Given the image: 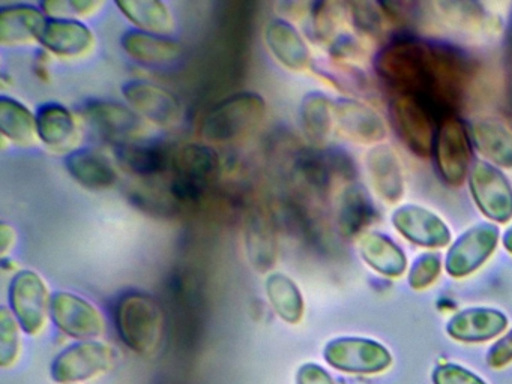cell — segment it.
<instances>
[{"label": "cell", "instance_id": "obj_1", "mask_svg": "<svg viewBox=\"0 0 512 384\" xmlns=\"http://www.w3.org/2000/svg\"><path fill=\"white\" fill-rule=\"evenodd\" d=\"M374 66L397 95L413 96L440 119L460 110L472 84L473 68L463 53L418 38L395 39Z\"/></svg>", "mask_w": 512, "mask_h": 384}, {"label": "cell", "instance_id": "obj_2", "mask_svg": "<svg viewBox=\"0 0 512 384\" xmlns=\"http://www.w3.org/2000/svg\"><path fill=\"white\" fill-rule=\"evenodd\" d=\"M116 327L122 341L139 354L157 350L163 338L164 318L160 305L149 294L130 291L119 299Z\"/></svg>", "mask_w": 512, "mask_h": 384}, {"label": "cell", "instance_id": "obj_3", "mask_svg": "<svg viewBox=\"0 0 512 384\" xmlns=\"http://www.w3.org/2000/svg\"><path fill=\"white\" fill-rule=\"evenodd\" d=\"M266 101L256 92H239L221 99L202 123L203 137L229 143L253 132L265 119Z\"/></svg>", "mask_w": 512, "mask_h": 384}, {"label": "cell", "instance_id": "obj_4", "mask_svg": "<svg viewBox=\"0 0 512 384\" xmlns=\"http://www.w3.org/2000/svg\"><path fill=\"white\" fill-rule=\"evenodd\" d=\"M217 150L208 144L188 143L176 150L172 165L170 192L182 203H193L203 197L220 173Z\"/></svg>", "mask_w": 512, "mask_h": 384}, {"label": "cell", "instance_id": "obj_5", "mask_svg": "<svg viewBox=\"0 0 512 384\" xmlns=\"http://www.w3.org/2000/svg\"><path fill=\"white\" fill-rule=\"evenodd\" d=\"M392 126L410 152L427 158L434 150L436 129L433 114L413 96L395 95L389 104Z\"/></svg>", "mask_w": 512, "mask_h": 384}, {"label": "cell", "instance_id": "obj_6", "mask_svg": "<svg viewBox=\"0 0 512 384\" xmlns=\"http://www.w3.org/2000/svg\"><path fill=\"white\" fill-rule=\"evenodd\" d=\"M116 353L100 341H80L62 351L52 365V377L59 384L91 380L112 369Z\"/></svg>", "mask_w": 512, "mask_h": 384}, {"label": "cell", "instance_id": "obj_7", "mask_svg": "<svg viewBox=\"0 0 512 384\" xmlns=\"http://www.w3.org/2000/svg\"><path fill=\"white\" fill-rule=\"evenodd\" d=\"M437 170L448 185L458 186L464 182L470 170L469 132L455 114L440 119L434 141Z\"/></svg>", "mask_w": 512, "mask_h": 384}, {"label": "cell", "instance_id": "obj_8", "mask_svg": "<svg viewBox=\"0 0 512 384\" xmlns=\"http://www.w3.org/2000/svg\"><path fill=\"white\" fill-rule=\"evenodd\" d=\"M469 186L476 206L491 221L503 224L512 218V188L499 168L481 159L473 162Z\"/></svg>", "mask_w": 512, "mask_h": 384}, {"label": "cell", "instance_id": "obj_9", "mask_svg": "<svg viewBox=\"0 0 512 384\" xmlns=\"http://www.w3.org/2000/svg\"><path fill=\"white\" fill-rule=\"evenodd\" d=\"M11 311L28 335H38L46 326L50 308L49 291L34 270H20L10 287Z\"/></svg>", "mask_w": 512, "mask_h": 384}, {"label": "cell", "instance_id": "obj_10", "mask_svg": "<svg viewBox=\"0 0 512 384\" xmlns=\"http://www.w3.org/2000/svg\"><path fill=\"white\" fill-rule=\"evenodd\" d=\"M323 356L332 368L349 374H376L392 362L391 354L379 342L352 336L328 342Z\"/></svg>", "mask_w": 512, "mask_h": 384}, {"label": "cell", "instance_id": "obj_11", "mask_svg": "<svg viewBox=\"0 0 512 384\" xmlns=\"http://www.w3.org/2000/svg\"><path fill=\"white\" fill-rule=\"evenodd\" d=\"M82 113L101 137L116 146L136 140V135L143 128L140 114L130 105L119 104L112 99H88L83 104Z\"/></svg>", "mask_w": 512, "mask_h": 384}, {"label": "cell", "instance_id": "obj_12", "mask_svg": "<svg viewBox=\"0 0 512 384\" xmlns=\"http://www.w3.org/2000/svg\"><path fill=\"white\" fill-rule=\"evenodd\" d=\"M50 312L56 326L71 338L94 341L103 333L100 311L77 294L58 291L50 299Z\"/></svg>", "mask_w": 512, "mask_h": 384}, {"label": "cell", "instance_id": "obj_13", "mask_svg": "<svg viewBox=\"0 0 512 384\" xmlns=\"http://www.w3.org/2000/svg\"><path fill=\"white\" fill-rule=\"evenodd\" d=\"M499 240V230L493 224H478L464 231L449 248L446 272L454 278L470 275L488 260Z\"/></svg>", "mask_w": 512, "mask_h": 384}, {"label": "cell", "instance_id": "obj_14", "mask_svg": "<svg viewBox=\"0 0 512 384\" xmlns=\"http://www.w3.org/2000/svg\"><path fill=\"white\" fill-rule=\"evenodd\" d=\"M122 95L137 114L157 125L173 126L181 120V101L166 87L146 80H130L122 86Z\"/></svg>", "mask_w": 512, "mask_h": 384}, {"label": "cell", "instance_id": "obj_15", "mask_svg": "<svg viewBox=\"0 0 512 384\" xmlns=\"http://www.w3.org/2000/svg\"><path fill=\"white\" fill-rule=\"evenodd\" d=\"M392 224L409 242L425 248H443L451 242L448 225L436 213L416 204L398 207L392 215Z\"/></svg>", "mask_w": 512, "mask_h": 384}, {"label": "cell", "instance_id": "obj_16", "mask_svg": "<svg viewBox=\"0 0 512 384\" xmlns=\"http://www.w3.org/2000/svg\"><path fill=\"white\" fill-rule=\"evenodd\" d=\"M115 152L125 170L142 177L160 176L172 170L176 155L167 141L157 140V138H151V140L136 138L128 143L119 144Z\"/></svg>", "mask_w": 512, "mask_h": 384}, {"label": "cell", "instance_id": "obj_17", "mask_svg": "<svg viewBox=\"0 0 512 384\" xmlns=\"http://www.w3.org/2000/svg\"><path fill=\"white\" fill-rule=\"evenodd\" d=\"M334 120L341 134L356 143H379L386 137L382 117L373 108L356 99H337L334 102Z\"/></svg>", "mask_w": 512, "mask_h": 384}, {"label": "cell", "instance_id": "obj_18", "mask_svg": "<svg viewBox=\"0 0 512 384\" xmlns=\"http://www.w3.org/2000/svg\"><path fill=\"white\" fill-rule=\"evenodd\" d=\"M38 42L56 56L79 57L91 50L94 33L76 18H47Z\"/></svg>", "mask_w": 512, "mask_h": 384}, {"label": "cell", "instance_id": "obj_19", "mask_svg": "<svg viewBox=\"0 0 512 384\" xmlns=\"http://www.w3.org/2000/svg\"><path fill=\"white\" fill-rule=\"evenodd\" d=\"M367 171L371 185L386 203L394 204L404 195V174L394 149L377 144L367 153Z\"/></svg>", "mask_w": 512, "mask_h": 384}, {"label": "cell", "instance_id": "obj_20", "mask_svg": "<svg viewBox=\"0 0 512 384\" xmlns=\"http://www.w3.org/2000/svg\"><path fill=\"white\" fill-rule=\"evenodd\" d=\"M265 41L272 56L286 68L304 71L310 66V48L290 21L284 18L269 21L265 30Z\"/></svg>", "mask_w": 512, "mask_h": 384}, {"label": "cell", "instance_id": "obj_21", "mask_svg": "<svg viewBox=\"0 0 512 384\" xmlns=\"http://www.w3.org/2000/svg\"><path fill=\"white\" fill-rule=\"evenodd\" d=\"M245 248L251 266L260 273L269 272L277 263L278 245L274 222L262 209L253 210L245 224Z\"/></svg>", "mask_w": 512, "mask_h": 384}, {"label": "cell", "instance_id": "obj_22", "mask_svg": "<svg viewBox=\"0 0 512 384\" xmlns=\"http://www.w3.org/2000/svg\"><path fill=\"white\" fill-rule=\"evenodd\" d=\"M121 47L131 59L149 66L169 65L176 62L182 53L181 42L176 39L139 29L125 32L121 36Z\"/></svg>", "mask_w": 512, "mask_h": 384}, {"label": "cell", "instance_id": "obj_23", "mask_svg": "<svg viewBox=\"0 0 512 384\" xmlns=\"http://www.w3.org/2000/svg\"><path fill=\"white\" fill-rule=\"evenodd\" d=\"M508 326V318L490 308H470L457 312L449 320L446 332L463 342H482L500 335Z\"/></svg>", "mask_w": 512, "mask_h": 384}, {"label": "cell", "instance_id": "obj_24", "mask_svg": "<svg viewBox=\"0 0 512 384\" xmlns=\"http://www.w3.org/2000/svg\"><path fill=\"white\" fill-rule=\"evenodd\" d=\"M47 18L43 9L29 3L0 8V44L17 45L38 39Z\"/></svg>", "mask_w": 512, "mask_h": 384}, {"label": "cell", "instance_id": "obj_25", "mask_svg": "<svg viewBox=\"0 0 512 384\" xmlns=\"http://www.w3.org/2000/svg\"><path fill=\"white\" fill-rule=\"evenodd\" d=\"M65 167L77 183L94 191L112 188L118 182L112 162L94 149H76L68 153Z\"/></svg>", "mask_w": 512, "mask_h": 384}, {"label": "cell", "instance_id": "obj_26", "mask_svg": "<svg viewBox=\"0 0 512 384\" xmlns=\"http://www.w3.org/2000/svg\"><path fill=\"white\" fill-rule=\"evenodd\" d=\"M376 218L373 201L358 183L344 186L337 198V227L346 239L358 236Z\"/></svg>", "mask_w": 512, "mask_h": 384}, {"label": "cell", "instance_id": "obj_27", "mask_svg": "<svg viewBox=\"0 0 512 384\" xmlns=\"http://www.w3.org/2000/svg\"><path fill=\"white\" fill-rule=\"evenodd\" d=\"M37 135L47 147L65 149L77 138V125L73 113L58 102L40 105L37 113Z\"/></svg>", "mask_w": 512, "mask_h": 384}, {"label": "cell", "instance_id": "obj_28", "mask_svg": "<svg viewBox=\"0 0 512 384\" xmlns=\"http://www.w3.org/2000/svg\"><path fill=\"white\" fill-rule=\"evenodd\" d=\"M359 252L365 263L380 275L397 278L406 270L407 260L403 249L385 234L376 231L365 233L359 239Z\"/></svg>", "mask_w": 512, "mask_h": 384}, {"label": "cell", "instance_id": "obj_29", "mask_svg": "<svg viewBox=\"0 0 512 384\" xmlns=\"http://www.w3.org/2000/svg\"><path fill=\"white\" fill-rule=\"evenodd\" d=\"M476 149L503 168H512V134L496 119H476L470 125Z\"/></svg>", "mask_w": 512, "mask_h": 384}, {"label": "cell", "instance_id": "obj_30", "mask_svg": "<svg viewBox=\"0 0 512 384\" xmlns=\"http://www.w3.org/2000/svg\"><path fill=\"white\" fill-rule=\"evenodd\" d=\"M115 5L136 29L166 36L172 30V12L161 0H118Z\"/></svg>", "mask_w": 512, "mask_h": 384}, {"label": "cell", "instance_id": "obj_31", "mask_svg": "<svg viewBox=\"0 0 512 384\" xmlns=\"http://www.w3.org/2000/svg\"><path fill=\"white\" fill-rule=\"evenodd\" d=\"M0 132L11 143L29 146L38 137L35 114L17 99L2 96L0 98Z\"/></svg>", "mask_w": 512, "mask_h": 384}, {"label": "cell", "instance_id": "obj_32", "mask_svg": "<svg viewBox=\"0 0 512 384\" xmlns=\"http://www.w3.org/2000/svg\"><path fill=\"white\" fill-rule=\"evenodd\" d=\"M299 117L302 131L311 143H326L334 123V102L323 93H308L302 99Z\"/></svg>", "mask_w": 512, "mask_h": 384}, {"label": "cell", "instance_id": "obj_33", "mask_svg": "<svg viewBox=\"0 0 512 384\" xmlns=\"http://www.w3.org/2000/svg\"><path fill=\"white\" fill-rule=\"evenodd\" d=\"M266 296L281 320L298 324L304 317V297L293 279L284 273H272L266 279Z\"/></svg>", "mask_w": 512, "mask_h": 384}, {"label": "cell", "instance_id": "obj_34", "mask_svg": "<svg viewBox=\"0 0 512 384\" xmlns=\"http://www.w3.org/2000/svg\"><path fill=\"white\" fill-rule=\"evenodd\" d=\"M434 20L461 30H475L484 24L485 11L476 2H431L427 3Z\"/></svg>", "mask_w": 512, "mask_h": 384}, {"label": "cell", "instance_id": "obj_35", "mask_svg": "<svg viewBox=\"0 0 512 384\" xmlns=\"http://www.w3.org/2000/svg\"><path fill=\"white\" fill-rule=\"evenodd\" d=\"M347 14L352 18L353 27L367 36H379L385 26V12L382 5L374 2L346 3Z\"/></svg>", "mask_w": 512, "mask_h": 384}, {"label": "cell", "instance_id": "obj_36", "mask_svg": "<svg viewBox=\"0 0 512 384\" xmlns=\"http://www.w3.org/2000/svg\"><path fill=\"white\" fill-rule=\"evenodd\" d=\"M19 326L13 311L0 309V365L4 368L16 362L20 351Z\"/></svg>", "mask_w": 512, "mask_h": 384}, {"label": "cell", "instance_id": "obj_37", "mask_svg": "<svg viewBox=\"0 0 512 384\" xmlns=\"http://www.w3.org/2000/svg\"><path fill=\"white\" fill-rule=\"evenodd\" d=\"M346 11V3H314L311 15H313L314 33H316L317 38L322 39V41L331 39L338 24L344 20V14H347Z\"/></svg>", "mask_w": 512, "mask_h": 384}, {"label": "cell", "instance_id": "obj_38", "mask_svg": "<svg viewBox=\"0 0 512 384\" xmlns=\"http://www.w3.org/2000/svg\"><path fill=\"white\" fill-rule=\"evenodd\" d=\"M316 71L317 74H322L335 86L347 92L362 93L368 89L367 78L361 74V71L346 63H331V65H322L320 68L317 66Z\"/></svg>", "mask_w": 512, "mask_h": 384}, {"label": "cell", "instance_id": "obj_39", "mask_svg": "<svg viewBox=\"0 0 512 384\" xmlns=\"http://www.w3.org/2000/svg\"><path fill=\"white\" fill-rule=\"evenodd\" d=\"M442 269L440 255L434 252H425L413 261L409 272V284L413 290H422L436 281Z\"/></svg>", "mask_w": 512, "mask_h": 384}, {"label": "cell", "instance_id": "obj_40", "mask_svg": "<svg viewBox=\"0 0 512 384\" xmlns=\"http://www.w3.org/2000/svg\"><path fill=\"white\" fill-rule=\"evenodd\" d=\"M329 54L335 62H349V60H361L367 56V45L353 35H338L332 39Z\"/></svg>", "mask_w": 512, "mask_h": 384}, {"label": "cell", "instance_id": "obj_41", "mask_svg": "<svg viewBox=\"0 0 512 384\" xmlns=\"http://www.w3.org/2000/svg\"><path fill=\"white\" fill-rule=\"evenodd\" d=\"M434 384H485L478 375L452 363L437 366L433 372Z\"/></svg>", "mask_w": 512, "mask_h": 384}, {"label": "cell", "instance_id": "obj_42", "mask_svg": "<svg viewBox=\"0 0 512 384\" xmlns=\"http://www.w3.org/2000/svg\"><path fill=\"white\" fill-rule=\"evenodd\" d=\"M512 362V330L500 338L487 354V363L493 368H502Z\"/></svg>", "mask_w": 512, "mask_h": 384}, {"label": "cell", "instance_id": "obj_43", "mask_svg": "<svg viewBox=\"0 0 512 384\" xmlns=\"http://www.w3.org/2000/svg\"><path fill=\"white\" fill-rule=\"evenodd\" d=\"M296 384H335L331 375L316 363H305L296 374Z\"/></svg>", "mask_w": 512, "mask_h": 384}, {"label": "cell", "instance_id": "obj_44", "mask_svg": "<svg viewBox=\"0 0 512 384\" xmlns=\"http://www.w3.org/2000/svg\"><path fill=\"white\" fill-rule=\"evenodd\" d=\"M506 77H508L509 92L512 93V17L509 20L508 35H506Z\"/></svg>", "mask_w": 512, "mask_h": 384}, {"label": "cell", "instance_id": "obj_45", "mask_svg": "<svg viewBox=\"0 0 512 384\" xmlns=\"http://www.w3.org/2000/svg\"><path fill=\"white\" fill-rule=\"evenodd\" d=\"M14 243V230L10 225L2 222L0 224V251L2 254H7L8 249L13 246Z\"/></svg>", "mask_w": 512, "mask_h": 384}, {"label": "cell", "instance_id": "obj_46", "mask_svg": "<svg viewBox=\"0 0 512 384\" xmlns=\"http://www.w3.org/2000/svg\"><path fill=\"white\" fill-rule=\"evenodd\" d=\"M70 3L73 14L79 15L92 14L100 6V3L94 2V0H70Z\"/></svg>", "mask_w": 512, "mask_h": 384}, {"label": "cell", "instance_id": "obj_47", "mask_svg": "<svg viewBox=\"0 0 512 384\" xmlns=\"http://www.w3.org/2000/svg\"><path fill=\"white\" fill-rule=\"evenodd\" d=\"M503 246H505L506 251L512 254V227H509L503 234Z\"/></svg>", "mask_w": 512, "mask_h": 384}]
</instances>
